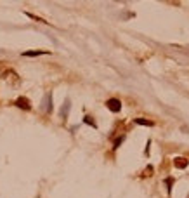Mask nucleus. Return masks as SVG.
Here are the masks:
<instances>
[{"mask_svg":"<svg viewBox=\"0 0 189 198\" xmlns=\"http://www.w3.org/2000/svg\"><path fill=\"white\" fill-rule=\"evenodd\" d=\"M106 106H108V110H109V111H113V113H118L120 110H121V103H120V99L111 97V99H108V101H106Z\"/></svg>","mask_w":189,"mask_h":198,"instance_id":"f257e3e1","label":"nucleus"},{"mask_svg":"<svg viewBox=\"0 0 189 198\" xmlns=\"http://www.w3.org/2000/svg\"><path fill=\"white\" fill-rule=\"evenodd\" d=\"M14 104L17 108H21V110H31V104H30V101L26 97H17Z\"/></svg>","mask_w":189,"mask_h":198,"instance_id":"f03ea898","label":"nucleus"},{"mask_svg":"<svg viewBox=\"0 0 189 198\" xmlns=\"http://www.w3.org/2000/svg\"><path fill=\"white\" fill-rule=\"evenodd\" d=\"M189 160H186V158H182V156H179V158H175L174 160V165L177 167V169H186L187 167Z\"/></svg>","mask_w":189,"mask_h":198,"instance_id":"7ed1b4c3","label":"nucleus"},{"mask_svg":"<svg viewBox=\"0 0 189 198\" xmlns=\"http://www.w3.org/2000/svg\"><path fill=\"white\" fill-rule=\"evenodd\" d=\"M42 54H49V52L47 50H26V52H23L24 57H36V56H42Z\"/></svg>","mask_w":189,"mask_h":198,"instance_id":"20e7f679","label":"nucleus"},{"mask_svg":"<svg viewBox=\"0 0 189 198\" xmlns=\"http://www.w3.org/2000/svg\"><path fill=\"white\" fill-rule=\"evenodd\" d=\"M135 123H139V125H147V127H153L154 125V122H151V120H144V118H135Z\"/></svg>","mask_w":189,"mask_h":198,"instance_id":"39448f33","label":"nucleus"},{"mask_svg":"<svg viewBox=\"0 0 189 198\" xmlns=\"http://www.w3.org/2000/svg\"><path fill=\"white\" fill-rule=\"evenodd\" d=\"M68 110H70V101H66V103H64V108L61 110V117H63V118H66V115H68Z\"/></svg>","mask_w":189,"mask_h":198,"instance_id":"423d86ee","label":"nucleus"},{"mask_svg":"<svg viewBox=\"0 0 189 198\" xmlns=\"http://www.w3.org/2000/svg\"><path fill=\"white\" fill-rule=\"evenodd\" d=\"M83 123H89L90 127H97V125H96V122L92 120V117H89V115H87V117H83Z\"/></svg>","mask_w":189,"mask_h":198,"instance_id":"0eeeda50","label":"nucleus"},{"mask_svg":"<svg viewBox=\"0 0 189 198\" xmlns=\"http://www.w3.org/2000/svg\"><path fill=\"white\" fill-rule=\"evenodd\" d=\"M172 183H174V179H172V177H167V179H165V184H167V190H168V193L172 191Z\"/></svg>","mask_w":189,"mask_h":198,"instance_id":"6e6552de","label":"nucleus"},{"mask_svg":"<svg viewBox=\"0 0 189 198\" xmlns=\"http://www.w3.org/2000/svg\"><path fill=\"white\" fill-rule=\"evenodd\" d=\"M121 142H123V136H121V137H118V139L115 141V148H118V146L121 144Z\"/></svg>","mask_w":189,"mask_h":198,"instance_id":"1a4fd4ad","label":"nucleus"}]
</instances>
